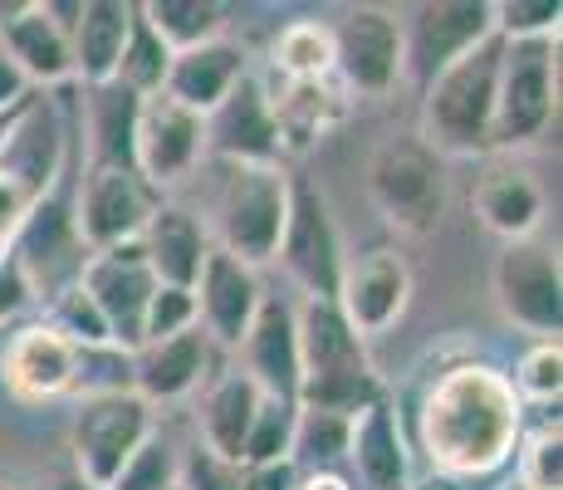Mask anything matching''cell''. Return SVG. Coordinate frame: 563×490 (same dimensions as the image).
<instances>
[{
	"mask_svg": "<svg viewBox=\"0 0 563 490\" xmlns=\"http://www.w3.org/2000/svg\"><path fill=\"white\" fill-rule=\"evenodd\" d=\"M411 437L431 471L500 481L525 437V402L515 398L510 373L485 358H461L431 373L411 412Z\"/></svg>",
	"mask_w": 563,
	"mask_h": 490,
	"instance_id": "1",
	"label": "cell"
},
{
	"mask_svg": "<svg viewBox=\"0 0 563 490\" xmlns=\"http://www.w3.org/2000/svg\"><path fill=\"white\" fill-rule=\"evenodd\" d=\"M295 334H299V402L295 407L333 412V417H358L377 398H387V383L377 378L367 344L349 329L333 300L295 304Z\"/></svg>",
	"mask_w": 563,
	"mask_h": 490,
	"instance_id": "2",
	"label": "cell"
},
{
	"mask_svg": "<svg viewBox=\"0 0 563 490\" xmlns=\"http://www.w3.org/2000/svg\"><path fill=\"white\" fill-rule=\"evenodd\" d=\"M495 79H500V35L485 40L465 59L446 64L431 84H421L417 138L437 157H490L495 128Z\"/></svg>",
	"mask_w": 563,
	"mask_h": 490,
	"instance_id": "3",
	"label": "cell"
},
{
	"mask_svg": "<svg viewBox=\"0 0 563 490\" xmlns=\"http://www.w3.org/2000/svg\"><path fill=\"white\" fill-rule=\"evenodd\" d=\"M367 202L373 211L393 226L397 236H431L446 216L451 202V177L446 157H437L417 133H387L383 143L367 152Z\"/></svg>",
	"mask_w": 563,
	"mask_h": 490,
	"instance_id": "4",
	"label": "cell"
},
{
	"mask_svg": "<svg viewBox=\"0 0 563 490\" xmlns=\"http://www.w3.org/2000/svg\"><path fill=\"white\" fill-rule=\"evenodd\" d=\"M289 196H295V177L285 162H225L211 246L251 270L275 265L279 236L289 221Z\"/></svg>",
	"mask_w": 563,
	"mask_h": 490,
	"instance_id": "5",
	"label": "cell"
},
{
	"mask_svg": "<svg viewBox=\"0 0 563 490\" xmlns=\"http://www.w3.org/2000/svg\"><path fill=\"white\" fill-rule=\"evenodd\" d=\"M559 118V40H500V79H495L490 152L519 157L549 138Z\"/></svg>",
	"mask_w": 563,
	"mask_h": 490,
	"instance_id": "6",
	"label": "cell"
},
{
	"mask_svg": "<svg viewBox=\"0 0 563 490\" xmlns=\"http://www.w3.org/2000/svg\"><path fill=\"white\" fill-rule=\"evenodd\" d=\"M153 432H157V412L147 407L133 388L89 392V398H79V407H74V417H69L74 476L108 490Z\"/></svg>",
	"mask_w": 563,
	"mask_h": 490,
	"instance_id": "7",
	"label": "cell"
},
{
	"mask_svg": "<svg viewBox=\"0 0 563 490\" xmlns=\"http://www.w3.org/2000/svg\"><path fill=\"white\" fill-rule=\"evenodd\" d=\"M333 79L349 98H387L407 84L402 59V10L393 6H349L329 20Z\"/></svg>",
	"mask_w": 563,
	"mask_h": 490,
	"instance_id": "8",
	"label": "cell"
},
{
	"mask_svg": "<svg viewBox=\"0 0 563 490\" xmlns=\"http://www.w3.org/2000/svg\"><path fill=\"white\" fill-rule=\"evenodd\" d=\"M490 294L495 309L510 329L529 334V339H559L563 334V265L559 246L544 236L500 246L490 265Z\"/></svg>",
	"mask_w": 563,
	"mask_h": 490,
	"instance_id": "9",
	"label": "cell"
},
{
	"mask_svg": "<svg viewBox=\"0 0 563 490\" xmlns=\"http://www.w3.org/2000/svg\"><path fill=\"white\" fill-rule=\"evenodd\" d=\"M206 162V118L172 104L167 94H147L133 123V172L157 196L187 187Z\"/></svg>",
	"mask_w": 563,
	"mask_h": 490,
	"instance_id": "10",
	"label": "cell"
},
{
	"mask_svg": "<svg viewBox=\"0 0 563 490\" xmlns=\"http://www.w3.org/2000/svg\"><path fill=\"white\" fill-rule=\"evenodd\" d=\"M485 40H495L490 0H427L402 10V59L417 89L437 79L446 64L481 50Z\"/></svg>",
	"mask_w": 563,
	"mask_h": 490,
	"instance_id": "11",
	"label": "cell"
},
{
	"mask_svg": "<svg viewBox=\"0 0 563 490\" xmlns=\"http://www.w3.org/2000/svg\"><path fill=\"white\" fill-rule=\"evenodd\" d=\"M162 202L167 196H157L133 167H89L79 177V196H74V226H79L89 255L137 246Z\"/></svg>",
	"mask_w": 563,
	"mask_h": 490,
	"instance_id": "12",
	"label": "cell"
},
{
	"mask_svg": "<svg viewBox=\"0 0 563 490\" xmlns=\"http://www.w3.org/2000/svg\"><path fill=\"white\" fill-rule=\"evenodd\" d=\"M275 260L289 270V280H295L309 300H333V294H339V275H343V265H349V255H343L329 196L313 187L309 177H295L289 221H285V236H279Z\"/></svg>",
	"mask_w": 563,
	"mask_h": 490,
	"instance_id": "13",
	"label": "cell"
},
{
	"mask_svg": "<svg viewBox=\"0 0 563 490\" xmlns=\"http://www.w3.org/2000/svg\"><path fill=\"white\" fill-rule=\"evenodd\" d=\"M69 167V118L45 94H30L10 118V133L0 143V177L15 182L30 202H45L59 192V177Z\"/></svg>",
	"mask_w": 563,
	"mask_h": 490,
	"instance_id": "14",
	"label": "cell"
},
{
	"mask_svg": "<svg viewBox=\"0 0 563 490\" xmlns=\"http://www.w3.org/2000/svg\"><path fill=\"white\" fill-rule=\"evenodd\" d=\"M411 294H417V275H411L407 255L393 246H373V250H363V255H349L333 304H339V314L349 319V329L367 344V339H383V334L402 319Z\"/></svg>",
	"mask_w": 563,
	"mask_h": 490,
	"instance_id": "15",
	"label": "cell"
},
{
	"mask_svg": "<svg viewBox=\"0 0 563 490\" xmlns=\"http://www.w3.org/2000/svg\"><path fill=\"white\" fill-rule=\"evenodd\" d=\"M74 6H79V0H74ZM74 6H54V0L0 6V54L20 69L30 94L59 89V84L74 79V54H69Z\"/></svg>",
	"mask_w": 563,
	"mask_h": 490,
	"instance_id": "16",
	"label": "cell"
},
{
	"mask_svg": "<svg viewBox=\"0 0 563 490\" xmlns=\"http://www.w3.org/2000/svg\"><path fill=\"white\" fill-rule=\"evenodd\" d=\"M10 255L20 260V270L30 275V285L45 304L59 290L79 285L84 265H89V246H84L79 226H74V202H64L59 192L45 196L25 216V226L10 236Z\"/></svg>",
	"mask_w": 563,
	"mask_h": 490,
	"instance_id": "17",
	"label": "cell"
},
{
	"mask_svg": "<svg viewBox=\"0 0 563 490\" xmlns=\"http://www.w3.org/2000/svg\"><path fill=\"white\" fill-rule=\"evenodd\" d=\"M471 206H475V221H481L500 246H510V241L539 236L544 211H549V192L525 157L490 152V157L481 162L475 187H471Z\"/></svg>",
	"mask_w": 563,
	"mask_h": 490,
	"instance_id": "18",
	"label": "cell"
},
{
	"mask_svg": "<svg viewBox=\"0 0 563 490\" xmlns=\"http://www.w3.org/2000/svg\"><path fill=\"white\" fill-rule=\"evenodd\" d=\"M79 285L99 304L108 334H113V348L137 353V348H143L147 304H153V290H157L153 270H147V260H143V246H118V250L89 255Z\"/></svg>",
	"mask_w": 563,
	"mask_h": 490,
	"instance_id": "19",
	"label": "cell"
},
{
	"mask_svg": "<svg viewBox=\"0 0 563 490\" xmlns=\"http://www.w3.org/2000/svg\"><path fill=\"white\" fill-rule=\"evenodd\" d=\"M79 383V348L64 339L59 329L40 324H20L0 348V388L15 402L35 407V402H54Z\"/></svg>",
	"mask_w": 563,
	"mask_h": 490,
	"instance_id": "20",
	"label": "cell"
},
{
	"mask_svg": "<svg viewBox=\"0 0 563 490\" xmlns=\"http://www.w3.org/2000/svg\"><path fill=\"white\" fill-rule=\"evenodd\" d=\"M197 324L216 348H241L251 334L260 304H265V285H260V270L231 260L225 250L211 246L201 275H197Z\"/></svg>",
	"mask_w": 563,
	"mask_h": 490,
	"instance_id": "21",
	"label": "cell"
},
{
	"mask_svg": "<svg viewBox=\"0 0 563 490\" xmlns=\"http://www.w3.org/2000/svg\"><path fill=\"white\" fill-rule=\"evenodd\" d=\"M349 481L353 490H407L411 486V442L402 427L397 398H377L367 412H358L349 427Z\"/></svg>",
	"mask_w": 563,
	"mask_h": 490,
	"instance_id": "22",
	"label": "cell"
},
{
	"mask_svg": "<svg viewBox=\"0 0 563 490\" xmlns=\"http://www.w3.org/2000/svg\"><path fill=\"white\" fill-rule=\"evenodd\" d=\"M206 157L221 162H285L279 157L275 118H269V84L251 69L216 113H206Z\"/></svg>",
	"mask_w": 563,
	"mask_h": 490,
	"instance_id": "23",
	"label": "cell"
},
{
	"mask_svg": "<svg viewBox=\"0 0 563 490\" xmlns=\"http://www.w3.org/2000/svg\"><path fill=\"white\" fill-rule=\"evenodd\" d=\"M211 358H216V344L201 334V324L187 334H172V339L143 344L133 353V392L153 412L167 407V402H187L216 378Z\"/></svg>",
	"mask_w": 563,
	"mask_h": 490,
	"instance_id": "24",
	"label": "cell"
},
{
	"mask_svg": "<svg viewBox=\"0 0 563 490\" xmlns=\"http://www.w3.org/2000/svg\"><path fill=\"white\" fill-rule=\"evenodd\" d=\"M241 353V373L260 388V398L299 402V334H295V304L265 294L251 334L235 348Z\"/></svg>",
	"mask_w": 563,
	"mask_h": 490,
	"instance_id": "25",
	"label": "cell"
},
{
	"mask_svg": "<svg viewBox=\"0 0 563 490\" xmlns=\"http://www.w3.org/2000/svg\"><path fill=\"white\" fill-rule=\"evenodd\" d=\"M353 98L339 89V79H309V84H279L269 89V118H275L279 157H305L349 123Z\"/></svg>",
	"mask_w": 563,
	"mask_h": 490,
	"instance_id": "26",
	"label": "cell"
},
{
	"mask_svg": "<svg viewBox=\"0 0 563 490\" xmlns=\"http://www.w3.org/2000/svg\"><path fill=\"white\" fill-rule=\"evenodd\" d=\"M245 74H251V54H245V45H235V40L225 35V40H211V45L172 54V69H167V79H162V94H167L172 104L191 108L197 118H206L225 104V94H231Z\"/></svg>",
	"mask_w": 563,
	"mask_h": 490,
	"instance_id": "27",
	"label": "cell"
},
{
	"mask_svg": "<svg viewBox=\"0 0 563 490\" xmlns=\"http://www.w3.org/2000/svg\"><path fill=\"white\" fill-rule=\"evenodd\" d=\"M133 25V0H79L69 20V54H74V84L103 89L118 79V59Z\"/></svg>",
	"mask_w": 563,
	"mask_h": 490,
	"instance_id": "28",
	"label": "cell"
},
{
	"mask_svg": "<svg viewBox=\"0 0 563 490\" xmlns=\"http://www.w3.org/2000/svg\"><path fill=\"white\" fill-rule=\"evenodd\" d=\"M137 246H143V260L157 285L197 290V275H201L206 255H211V231L201 226L197 211H187L177 202H162Z\"/></svg>",
	"mask_w": 563,
	"mask_h": 490,
	"instance_id": "29",
	"label": "cell"
},
{
	"mask_svg": "<svg viewBox=\"0 0 563 490\" xmlns=\"http://www.w3.org/2000/svg\"><path fill=\"white\" fill-rule=\"evenodd\" d=\"M260 407V388L241 368H225L211 383L197 392V442L221 461L241 466L245 437H251V422Z\"/></svg>",
	"mask_w": 563,
	"mask_h": 490,
	"instance_id": "30",
	"label": "cell"
},
{
	"mask_svg": "<svg viewBox=\"0 0 563 490\" xmlns=\"http://www.w3.org/2000/svg\"><path fill=\"white\" fill-rule=\"evenodd\" d=\"M137 104L128 89L103 84L89 89L84 98V133H89L93 167H133V123H137Z\"/></svg>",
	"mask_w": 563,
	"mask_h": 490,
	"instance_id": "31",
	"label": "cell"
},
{
	"mask_svg": "<svg viewBox=\"0 0 563 490\" xmlns=\"http://www.w3.org/2000/svg\"><path fill=\"white\" fill-rule=\"evenodd\" d=\"M137 10H143V20L157 30V40L172 54L231 35V10L216 6V0H143Z\"/></svg>",
	"mask_w": 563,
	"mask_h": 490,
	"instance_id": "32",
	"label": "cell"
},
{
	"mask_svg": "<svg viewBox=\"0 0 563 490\" xmlns=\"http://www.w3.org/2000/svg\"><path fill=\"white\" fill-rule=\"evenodd\" d=\"M269 69L279 74V84H309V79H333V40L329 20L299 15L289 25H279V35L269 40Z\"/></svg>",
	"mask_w": 563,
	"mask_h": 490,
	"instance_id": "33",
	"label": "cell"
},
{
	"mask_svg": "<svg viewBox=\"0 0 563 490\" xmlns=\"http://www.w3.org/2000/svg\"><path fill=\"white\" fill-rule=\"evenodd\" d=\"M172 69V50L157 40V30L143 20V10L133 6V25H128V45H123V59H118V89H128L133 98H147V94H162V79Z\"/></svg>",
	"mask_w": 563,
	"mask_h": 490,
	"instance_id": "34",
	"label": "cell"
},
{
	"mask_svg": "<svg viewBox=\"0 0 563 490\" xmlns=\"http://www.w3.org/2000/svg\"><path fill=\"white\" fill-rule=\"evenodd\" d=\"M349 427H353V417H333V412L299 407L289 461H295L299 471H339V461L349 456Z\"/></svg>",
	"mask_w": 563,
	"mask_h": 490,
	"instance_id": "35",
	"label": "cell"
},
{
	"mask_svg": "<svg viewBox=\"0 0 563 490\" xmlns=\"http://www.w3.org/2000/svg\"><path fill=\"white\" fill-rule=\"evenodd\" d=\"M515 486L525 490H563V427L559 417H544L539 427H525L515 446Z\"/></svg>",
	"mask_w": 563,
	"mask_h": 490,
	"instance_id": "36",
	"label": "cell"
},
{
	"mask_svg": "<svg viewBox=\"0 0 563 490\" xmlns=\"http://www.w3.org/2000/svg\"><path fill=\"white\" fill-rule=\"evenodd\" d=\"M510 388L515 398L529 407H554L559 412V398H563V344L559 339H539L519 353L515 373H510Z\"/></svg>",
	"mask_w": 563,
	"mask_h": 490,
	"instance_id": "37",
	"label": "cell"
},
{
	"mask_svg": "<svg viewBox=\"0 0 563 490\" xmlns=\"http://www.w3.org/2000/svg\"><path fill=\"white\" fill-rule=\"evenodd\" d=\"M45 324H49V329H59L64 339L79 348V353H93V348H113V334H108L99 304L89 300V290H84V285H69V290L54 294Z\"/></svg>",
	"mask_w": 563,
	"mask_h": 490,
	"instance_id": "38",
	"label": "cell"
},
{
	"mask_svg": "<svg viewBox=\"0 0 563 490\" xmlns=\"http://www.w3.org/2000/svg\"><path fill=\"white\" fill-rule=\"evenodd\" d=\"M295 417H299L295 402L260 398L255 422H251V437H245V451H241V466L289 461V446H295Z\"/></svg>",
	"mask_w": 563,
	"mask_h": 490,
	"instance_id": "39",
	"label": "cell"
},
{
	"mask_svg": "<svg viewBox=\"0 0 563 490\" xmlns=\"http://www.w3.org/2000/svg\"><path fill=\"white\" fill-rule=\"evenodd\" d=\"M495 35L510 40H559L563 6L559 0H490Z\"/></svg>",
	"mask_w": 563,
	"mask_h": 490,
	"instance_id": "40",
	"label": "cell"
},
{
	"mask_svg": "<svg viewBox=\"0 0 563 490\" xmlns=\"http://www.w3.org/2000/svg\"><path fill=\"white\" fill-rule=\"evenodd\" d=\"M177 451L181 446H172L162 432H153V437L133 451V461L118 471V481L108 490H172L177 486Z\"/></svg>",
	"mask_w": 563,
	"mask_h": 490,
	"instance_id": "41",
	"label": "cell"
},
{
	"mask_svg": "<svg viewBox=\"0 0 563 490\" xmlns=\"http://www.w3.org/2000/svg\"><path fill=\"white\" fill-rule=\"evenodd\" d=\"M187 329H197V294L157 285L153 304H147V319H143V344L172 339V334H187Z\"/></svg>",
	"mask_w": 563,
	"mask_h": 490,
	"instance_id": "42",
	"label": "cell"
},
{
	"mask_svg": "<svg viewBox=\"0 0 563 490\" xmlns=\"http://www.w3.org/2000/svg\"><path fill=\"white\" fill-rule=\"evenodd\" d=\"M177 486L181 490H241V466L211 456L201 442L177 451Z\"/></svg>",
	"mask_w": 563,
	"mask_h": 490,
	"instance_id": "43",
	"label": "cell"
},
{
	"mask_svg": "<svg viewBox=\"0 0 563 490\" xmlns=\"http://www.w3.org/2000/svg\"><path fill=\"white\" fill-rule=\"evenodd\" d=\"M40 294H35V285H30V275L20 270V260L5 250V255H0V329L15 324Z\"/></svg>",
	"mask_w": 563,
	"mask_h": 490,
	"instance_id": "44",
	"label": "cell"
},
{
	"mask_svg": "<svg viewBox=\"0 0 563 490\" xmlns=\"http://www.w3.org/2000/svg\"><path fill=\"white\" fill-rule=\"evenodd\" d=\"M299 466L295 461H269V466H241V490H295Z\"/></svg>",
	"mask_w": 563,
	"mask_h": 490,
	"instance_id": "45",
	"label": "cell"
},
{
	"mask_svg": "<svg viewBox=\"0 0 563 490\" xmlns=\"http://www.w3.org/2000/svg\"><path fill=\"white\" fill-rule=\"evenodd\" d=\"M30 211H35V202H30V196L15 187V182L0 177V241L10 246V236H15L20 226H25V216H30Z\"/></svg>",
	"mask_w": 563,
	"mask_h": 490,
	"instance_id": "46",
	"label": "cell"
},
{
	"mask_svg": "<svg viewBox=\"0 0 563 490\" xmlns=\"http://www.w3.org/2000/svg\"><path fill=\"white\" fill-rule=\"evenodd\" d=\"M505 481V476H500ZM500 481H471V476H441V471H427V476H411L407 490H495Z\"/></svg>",
	"mask_w": 563,
	"mask_h": 490,
	"instance_id": "47",
	"label": "cell"
},
{
	"mask_svg": "<svg viewBox=\"0 0 563 490\" xmlns=\"http://www.w3.org/2000/svg\"><path fill=\"white\" fill-rule=\"evenodd\" d=\"M30 98V84L20 79V69L0 54V113H10V108H20Z\"/></svg>",
	"mask_w": 563,
	"mask_h": 490,
	"instance_id": "48",
	"label": "cell"
},
{
	"mask_svg": "<svg viewBox=\"0 0 563 490\" xmlns=\"http://www.w3.org/2000/svg\"><path fill=\"white\" fill-rule=\"evenodd\" d=\"M295 490H353V481L343 471H299Z\"/></svg>",
	"mask_w": 563,
	"mask_h": 490,
	"instance_id": "49",
	"label": "cell"
},
{
	"mask_svg": "<svg viewBox=\"0 0 563 490\" xmlns=\"http://www.w3.org/2000/svg\"><path fill=\"white\" fill-rule=\"evenodd\" d=\"M54 490H99V486H89V481H79V476H59V481H54Z\"/></svg>",
	"mask_w": 563,
	"mask_h": 490,
	"instance_id": "50",
	"label": "cell"
},
{
	"mask_svg": "<svg viewBox=\"0 0 563 490\" xmlns=\"http://www.w3.org/2000/svg\"><path fill=\"white\" fill-rule=\"evenodd\" d=\"M10 118H15V108H10V113H0V143H5V133H10Z\"/></svg>",
	"mask_w": 563,
	"mask_h": 490,
	"instance_id": "51",
	"label": "cell"
},
{
	"mask_svg": "<svg viewBox=\"0 0 563 490\" xmlns=\"http://www.w3.org/2000/svg\"><path fill=\"white\" fill-rule=\"evenodd\" d=\"M495 490H525V486H515V481H500V486H495Z\"/></svg>",
	"mask_w": 563,
	"mask_h": 490,
	"instance_id": "52",
	"label": "cell"
},
{
	"mask_svg": "<svg viewBox=\"0 0 563 490\" xmlns=\"http://www.w3.org/2000/svg\"><path fill=\"white\" fill-rule=\"evenodd\" d=\"M0 490H20V486H15V481H5V476H0Z\"/></svg>",
	"mask_w": 563,
	"mask_h": 490,
	"instance_id": "53",
	"label": "cell"
},
{
	"mask_svg": "<svg viewBox=\"0 0 563 490\" xmlns=\"http://www.w3.org/2000/svg\"><path fill=\"white\" fill-rule=\"evenodd\" d=\"M5 250H10V246H5V241H0V255H5Z\"/></svg>",
	"mask_w": 563,
	"mask_h": 490,
	"instance_id": "54",
	"label": "cell"
},
{
	"mask_svg": "<svg viewBox=\"0 0 563 490\" xmlns=\"http://www.w3.org/2000/svg\"><path fill=\"white\" fill-rule=\"evenodd\" d=\"M172 490H181V486H172Z\"/></svg>",
	"mask_w": 563,
	"mask_h": 490,
	"instance_id": "55",
	"label": "cell"
}]
</instances>
